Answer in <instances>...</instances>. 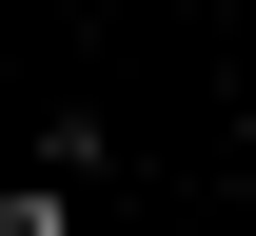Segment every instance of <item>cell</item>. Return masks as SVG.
Returning <instances> with one entry per match:
<instances>
[{
  "label": "cell",
  "mask_w": 256,
  "mask_h": 236,
  "mask_svg": "<svg viewBox=\"0 0 256 236\" xmlns=\"http://www.w3.org/2000/svg\"><path fill=\"white\" fill-rule=\"evenodd\" d=\"M0 236H79V177H60V158H40V177H20V197H0Z\"/></svg>",
  "instance_id": "obj_1"
}]
</instances>
